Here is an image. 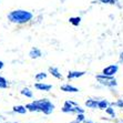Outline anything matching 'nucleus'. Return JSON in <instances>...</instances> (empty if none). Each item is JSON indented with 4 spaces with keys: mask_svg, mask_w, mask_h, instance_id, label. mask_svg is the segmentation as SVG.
Wrapping results in <instances>:
<instances>
[{
    "mask_svg": "<svg viewBox=\"0 0 123 123\" xmlns=\"http://www.w3.org/2000/svg\"><path fill=\"white\" fill-rule=\"evenodd\" d=\"M84 123H93V122H92V121H86L84 120Z\"/></svg>",
    "mask_w": 123,
    "mask_h": 123,
    "instance_id": "obj_25",
    "label": "nucleus"
},
{
    "mask_svg": "<svg viewBox=\"0 0 123 123\" xmlns=\"http://www.w3.org/2000/svg\"><path fill=\"white\" fill-rule=\"evenodd\" d=\"M100 2L102 3H111V5H114L115 0H100Z\"/></svg>",
    "mask_w": 123,
    "mask_h": 123,
    "instance_id": "obj_22",
    "label": "nucleus"
},
{
    "mask_svg": "<svg viewBox=\"0 0 123 123\" xmlns=\"http://www.w3.org/2000/svg\"><path fill=\"white\" fill-rule=\"evenodd\" d=\"M77 105L74 102L72 101H66L64 102V105L62 108V112L64 113H74V106Z\"/></svg>",
    "mask_w": 123,
    "mask_h": 123,
    "instance_id": "obj_5",
    "label": "nucleus"
},
{
    "mask_svg": "<svg viewBox=\"0 0 123 123\" xmlns=\"http://www.w3.org/2000/svg\"><path fill=\"white\" fill-rule=\"evenodd\" d=\"M2 68H3V62L2 61H0V70H1Z\"/></svg>",
    "mask_w": 123,
    "mask_h": 123,
    "instance_id": "obj_24",
    "label": "nucleus"
},
{
    "mask_svg": "<svg viewBox=\"0 0 123 123\" xmlns=\"http://www.w3.org/2000/svg\"><path fill=\"white\" fill-rule=\"evenodd\" d=\"M61 90L64 92H79V89H77L75 86H72L70 84H64L61 86Z\"/></svg>",
    "mask_w": 123,
    "mask_h": 123,
    "instance_id": "obj_8",
    "label": "nucleus"
},
{
    "mask_svg": "<svg viewBox=\"0 0 123 123\" xmlns=\"http://www.w3.org/2000/svg\"><path fill=\"white\" fill-rule=\"evenodd\" d=\"M97 80L103 84V86H110V88H113V86H117V80H115L113 77H110V75H105V74H99L97 75Z\"/></svg>",
    "mask_w": 123,
    "mask_h": 123,
    "instance_id": "obj_3",
    "label": "nucleus"
},
{
    "mask_svg": "<svg viewBox=\"0 0 123 123\" xmlns=\"http://www.w3.org/2000/svg\"><path fill=\"white\" fill-rule=\"evenodd\" d=\"M26 108L29 110V111H32V112H41V110H40V108L34 103V101L32 103H29V104H27L26 105Z\"/></svg>",
    "mask_w": 123,
    "mask_h": 123,
    "instance_id": "obj_9",
    "label": "nucleus"
},
{
    "mask_svg": "<svg viewBox=\"0 0 123 123\" xmlns=\"http://www.w3.org/2000/svg\"><path fill=\"white\" fill-rule=\"evenodd\" d=\"M34 103L40 108L41 112H43L44 114H51L52 112H53V110H55V105H53L49 100H47V99L34 101Z\"/></svg>",
    "mask_w": 123,
    "mask_h": 123,
    "instance_id": "obj_2",
    "label": "nucleus"
},
{
    "mask_svg": "<svg viewBox=\"0 0 123 123\" xmlns=\"http://www.w3.org/2000/svg\"><path fill=\"white\" fill-rule=\"evenodd\" d=\"M8 86V83H7V80L5 78L0 77V89H6Z\"/></svg>",
    "mask_w": 123,
    "mask_h": 123,
    "instance_id": "obj_18",
    "label": "nucleus"
},
{
    "mask_svg": "<svg viewBox=\"0 0 123 123\" xmlns=\"http://www.w3.org/2000/svg\"><path fill=\"white\" fill-rule=\"evenodd\" d=\"M75 120L78 121V122H84V115H83V113H78V115H77V119Z\"/></svg>",
    "mask_w": 123,
    "mask_h": 123,
    "instance_id": "obj_21",
    "label": "nucleus"
},
{
    "mask_svg": "<svg viewBox=\"0 0 123 123\" xmlns=\"http://www.w3.org/2000/svg\"><path fill=\"white\" fill-rule=\"evenodd\" d=\"M120 62H123V51L120 53Z\"/></svg>",
    "mask_w": 123,
    "mask_h": 123,
    "instance_id": "obj_23",
    "label": "nucleus"
},
{
    "mask_svg": "<svg viewBox=\"0 0 123 123\" xmlns=\"http://www.w3.org/2000/svg\"><path fill=\"white\" fill-rule=\"evenodd\" d=\"M70 123H80V122H78L77 120H74V121H72V122H70Z\"/></svg>",
    "mask_w": 123,
    "mask_h": 123,
    "instance_id": "obj_26",
    "label": "nucleus"
},
{
    "mask_svg": "<svg viewBox=\"0 0 123 123\" xmlns=\"http://www.w3.org/2000/svg\"><path fill=\"white\" fill-rule=\"evenodd\" d=\"M21 94L27 97V98H32V92L30 91L28 88H25V89L21 90Z\"/></svg>",
    "mask_w": 123,
    "mask_h": 123,
    "instance_id": "obj_17",
    "label": "nucleus"
},
{
    "mask_svg": "<svg viewBox=\"0 0 123 123\" xmlns=\"http://www.w3.org/2000/svg\"><path fill=\"white\" fill-rule=\"evenodd\" d=\"M29 55H30V58H32V59H37V58L41 57V51L37 48H33V49H31Z\"/></svg>",
    "mask_w": 123,
    "mask_h": 123,
    "instance_id": "obj_11",
    "label": "nucleus"
},
{
    "mask_svg": "<svg viewBox=\"0 0 123 123\" xmlns=\"http://www.w3.org/2000/svg\"><path fill=\"white\" fill-rule=\"evenodd\" d=\"M84 74H86L84 71H71V72H69L68 79H70V80L71 79H77V78H80Z\"/></svg>",
    "mask_w": 123,
    "mask_h": 123,
    "instance_id": "obj_6",
    "label": "nucleus"
},
{
    "mask_svg": "<svg viewBox=\"0 0 123 123\" xmlns=\"http://www.w3.org/2000/svg\"><path fill=\"white\" fill-rule=\"evenodd\" d=\"M32 13L27 10H13L8 14V19L14 23H26L32 19Z\"/></svg>",
    "mask_w": 123,
    "mask_h": 123,
    "instance_id": "obj_1",
    "label": "nucleus"
},
{
    "mask_svg": "<svg viewBox=\"0 0 123 123\" xmlns=\"http://www.w3.org/2000/svg\"><path fill=\"white\" fill-rule=\"evenodd\" d=\"M110 105H114V106H119L121 109H123V100H117V102L110 103Z\"/></svg>",
    "mask_w": 123,
    "mask_h": 123,
    "instance_id": "obj_20",
    "label": "nucleus"
},
{
    "mask_svg": "<svg viewBox=\"0 0 123 123\" xmlns=\"http://www.w3.org/2000/svg\"><path fill=\"white\" fill-rule=\"evenodd\" d=\"M69 21H70L73 26H79L81 22V18L80 17H72L69 19Z\"/></svg>",
    "mask_w": 123,
    "mask_h": 123,
    "instance_id": "obj_15",
    "label": "nucleus"
},
{
    "mask_svg": "<svg viewBox=\"0 0 123 123\" xmlns=\"http://www.w3.org/2000/svg\"><path fill=\"white\" fill-rule=\"evenodd\" d=\"M98 102H99V101L92 100V99L86 100V106H88L89 109H97V108H98Z\"/></svg>",
    "mask_w": 123,
    "mask_h": 123,
    "instance_id": "obj_10",
    "label": "nucleus"
},
{
    "mask_svg": "<svg viewBox=\"0 0 123 123\" xmlns=\"http://www.w3.org/2000/svg\"><path fill=\"white\" fill-rule=\"evenodd\" d=\"M34 86H36V89L40 90V91H50L52 88L51 84H44V83H37Z\"/></svg>",
    "mask_w": 123,
    "mask_h": 123,
    "instance_id": "obj_7",
    "label": "nucleus"
},
{
    "mask_svg": "<svg viewBox=\"0 0 123 123\" xmlns=\"http://www.w3.org/2000/svg\"><path fill=\"white\" fill-rule=\"evenodd\" d=\"M49 72H50L55 78H57V79H62V74L59 72V70H58L57 68H52V67L49 68Z\"/></svg>",
    "mask_w": 123,
    "mask_h": 123,
    "instance_id": "obj_12",
    "label": "nucleus"
},
{
    "mask_svg": "<svg viewBox=\"0 0 123 123\" xmlns=\"http://www.w3.org/2000/svg\"><path fill=\"white\" fill-rule=\"evenodd\" d=\"M27 108L26 106H23V105H16L13 106V111L14 112H17V113H20V114H25L27 112Z\"/></svg>",
    "mask_w": 123,
    "mask_h": 123,
    "instance_id": "obj_13",
    "label": "nucleus"
},
{
    "mask_svg": "<svg viewBox=\"0 0 123 123\" xmlns=\"http://www.w3.org/2000/svg\"><path fill=\"white\" fill-rule=\"evenodd\" d=\"M117 70H119V66L117 64H111V66L105 67L103 69L102 73L105 75H110V77H114V74L117 72Z\"/></svg>",
    "mask_w": 123,
    "mask_h": 123,
    "instance_id": "obj_4",
    "label": "nucleus"
},
{
    "mask_svg": "<svg viewBox=\"0 0 123 123\" xmlns=\"http://www.w3.org/2000/svg\"><path fill=\"white\" fill-rule=\"evenodd\" d=\"M105 112H106V113H108V114H110V115H111V117H113V119H114V117H117V114H115V111H114V109H113V108H112L111 105H109V106H108V108H106V109H105Z\"/></svg>",
    "mask_w": 123,
    "mask_h": 123,
    "instance_id": "obj_16",
    "label": "nucleus"
},
{
    "mask_svg": "<svg viewBox=\"0 0 123 123\" xmlns=\"http://www.w3.org/2000/svg\"><path fill=\"white\" fill-rule=\"evenodd\" d=\"M109 105H110V103L106 100H101L98 102V109H100V110H105Z\"/></svg>",
    "mask_w": 123,
    "mask_h": 123,
    "instance_id": "obj_14",
    "label": "nucleus"
},
{
    "mask_svg": "<svg viewBox=\"0 0 123 123\" xmlns=\"http://www.w3.org/2000/svg\"><path fill=\"white\" fill-rule=\"evenodd\" d=\"M46 78H47L46 73L40 72V73H38V74L36 75V80H37V81H41V80H43V79H46Z\"/></svg>",
    "mask_w": 123,
    "mask_h": 123,
    "instance_id": "obj_19",
    "label": "nucleus"
}]
</instances>
